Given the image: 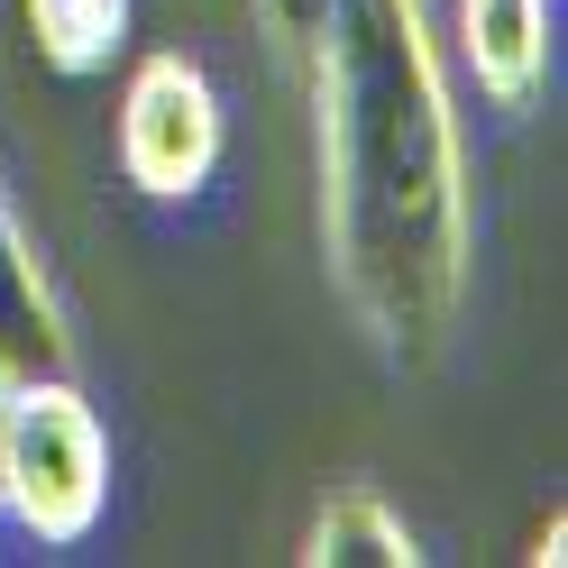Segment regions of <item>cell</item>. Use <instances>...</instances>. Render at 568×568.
I'll return each instance as SVG.
<instances>
[{
    "label": "cell",
    "instance_id": "obj_2",
    "mask_svg": "<svg viewBox=\"0 0 568 568\" xmlns=\"http://www.w3.org/2000/svg\"><path fill=\"white\" fill-rule=\"evenodd\" d=\"M111 514V432L74 367H28L0 413V523L38 550H83Z\"/></svg>",
    "mask_w": 568,
    "mask_h": 568
},
{
    "label": "cell",
    "instance_id": "obj_5",
    "mask_svg": "<svg viewBox=\"0 0 568 568\" xmlns=\"http://www.w3.org/2000/svg\"><path fill=\"white\" fill-rule=\"evenodd\" d=\"M422 541L376 486H331L303 531V568H413Z\"/></svg>",
    "mask_w": 568,
    "mask_h": 568
},
{
    "label": "cell",
    "instance_id": "obj_4",
    "mask_svg": "<svg viewBox=\"0 0 568 568\" xmlns=\"http://www.w3.org/2000/svg\"><path fill=\"white\" fill-rule=\"evenodd\" d=\"M440 55L495 111H531L550 83V0H449Z\"/></svg>",
    "mask_w": 568,
    "mask_h": 568
},
{
    "label": "cell",
    "instance_id": "obj_7",
    "mask_svg": "<svg viewBox=\"0 0 568 568\" xmlns=\"http://www.w3.org/2000/svg\"><path fill=\"white\" fill-rule=\"evenodd\" d=\"M322 10H331V0H257V19H266V38H275L284 64H303V47H312V28H322Z\"/></svg>",
    "mask_w": 568,
    "mask_h": 568
},
{
    "label": "cell",
    "instance_id": "obj_6",
    "mask_svg": "<svg viewBox=\"0 0 568 568\" xmlns=\"http://www.w3.org/2000/svg\"><path fill=\"white\" fill-rule=\"evenodd\" d=\"M138 0H28V38L55 74H111Z\"/></svg>",
    "mask_w": 568,
    "mask_h": 568
},
{
    "label": "cell",
    "instance_id": "obj_3",
    "mask_svg": "<svg viewBox=\"0 0 568 568\" xmlns=\"http://www.w3.org/2000/svg\"><path fill=\"white\" fill-rule=\"evenodd\" d=\"M221 156H230L221 83L174 47L138 55L129 83H120V174L148 202H193V193H211Z\"/></svg>",
    "mask_w": 568,
    "mask_h": 568
},
{
    "label": "cell",
    "instance_id": "obj_1",
    "mask_svg": "<svg viewBox=\"0 0 568 568\" xmlns=\"http://www.w3.org/2000/svg\"><path fill=\"white\" fill-rule=\"evenodd\" d=\"M322 266L376 358L432 367L477 266V174L432 0H331L303 47Z\"/></svg>",
    "mask_w": 568,
    "mask_h": 568
},
{
    "label": "cell",
    "instance_id": "obj_8",
    "mask_svg": "<svg viewBox=\"0 0 568 568\" xmlns=\"http://www.w3.org/2000/svg\"><path fill=\"white\" fill-rule=\"evenodd\" d=\"M19 376H28V358H19L10 339H0V413H10V395H19Z\"/></svg>",
    "mask_w": 568,
    "mask_h": 568
}]
</instances>
